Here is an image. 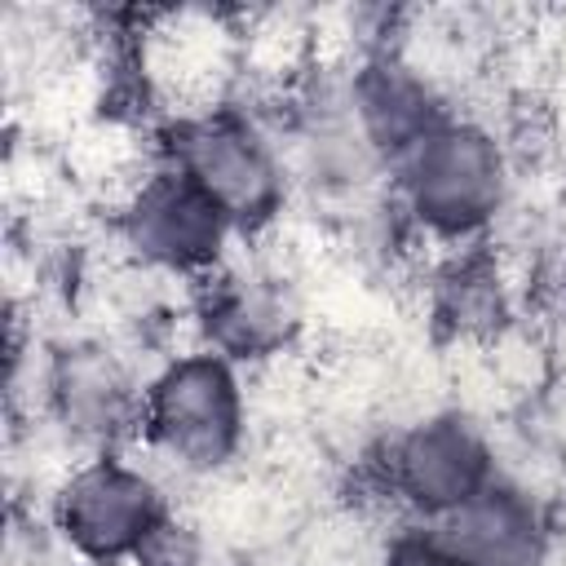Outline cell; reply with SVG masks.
I'll list each match as a JSON object with an SVG mask.
<instances>
[{"label": "cell", "mask_w": 566, "mask_h": 566, "mask_svg": "<svg viewBox=\"0 0 566 566\" xmlns=\"http://www.w3.org/2000/svg\"><path fill=\"white\" fill-rule=\"evenodd\" d=\"M252 438V394L243 367L190 345L146 371L137 451L164 473L212 482L230 473Z\"/></svg>", "instance_id": "1"}, {"label": "cell", "mask_w": 566, "mask_h": 566, "mask_svg": "<svg viewBox=\"0 0 566 566\" xmlns=\"http://www.w3.org/2000/svg\"><path fill=\"white\" fill-rule=\"evenodd\" d=\"M394 203L402 221L433 248L486 243L491 226L513 195V159L504 137L464 111L433 124L411 150L389 168Z\"/></svg>", "instance_id": "2"}, {"label": "cell", "mask_w": 566, "mask_h": 566, "mask_svg": "<svg viewBox=\"0 0 566 566\" xmlns=\"http://www.w3.org/2000/svg\"><path fill=\"white\" fill-rule=\"evenodd\" d=\"M150 150L155 159L190 177L243 239L270 230L283 217L287 164L279 142L248 111H234L226 102L177 111L159 128V142Z\"/></svg>", "instance_id": "3"}, {"label": "cell", "mask_w": 566, "mask_h": 566, "mask_svg": "<svg viewBox=\"0 0 566 566\" xmlns=\"http://www.w3.org/2000/svg\"><path fill=\"white\" fill-rule=\"evenodd\" d=\"M168 513V478L128 447L75 455L49 491V531L84 566H128Z\"/></svg>", "instance_id": "4"}, {"label": "cell", "mask_w": 566, "mask_h": 566, "mask_svg": "<svg viewBox=\"0 0 566 566\" xmlns=\"http://www.w3.org/2000/svg\"><path fill=\"white\" fill-rule=\"evenodd\" d=\"M115 239L133 270L164 283H203L234 261V221L172 164L155 159L115 199Z\"/></svg>", "instance_id": "5"}, {"label": "cell", "mask_w": 566, "mask_h": 566, "mask_svg": "<svg viewBox=\"0 0 566 566\" xmlns=\"http://www.w3.org/2000/svg\"><path fill=\"white\" fill-rule=\"evenodd\" d=\"M495 447L486 429L464 411H429L380 447V495L402 522H442L495 478Z\"/></svg>", "instance_id": "6"}, {"label": "cell", "mask_w": 566, "mask_h": 566, "mask_svg": "<svg viewBox=\"0 0 566 566\" xmlns=\"http://www.w3.org/2000/svg\"><path fill=\"white\" fill-rule=\"evenodd\" d=\"M142 394L146 376H137L128 358L106 340L62 345L44 358L40 371V402L53 429L75 442L80 455L137 447Z\"/></svg>", "instance_id": "7"}, {"label": "cell", "mask_w": 566, "mask_h": 566, "mask_svg": "<svg viewBox=\"0 0 566 566\" xmlns=\"http://www.w3.org/2000/svg\"><path fill=\"white\" fill-rule=\"evenodd\" d=\"M190 327L195 345L252 367L283 358L301 327V310L292 287L274 270L230 261L190 287Z\"/></svg>", "instance_id": "8"}, {"label": "cell", "mask_w": 566, "mask_h": 566, "mask_svg": "<svg viewBox=\"0 0 566 566\" xmlns=\"http://www.w3.org/2000/svg\"><path fill=\"white\" fill-rule=\"evenodd\" d=\"M433 531L464 566H548L553 553V522L544 500L504 473H495L455 513L433 522Z\"/></svg>", "instance_id": "9"}, {"label": "cell", "mask_w": 566, "mask_h": 566, "mask_svg": "<svg viewBox=\"0 0 566 566\" xmlns=\"http://www.w3.org/2000/svg\"><path fill=\"white\" fill-rule=\"evenodd\" d=\"M482 248L486 243L455 248L433 270V314L451 336L464 340H500L513 314L509 274L500 256Z\"/></svg>", "instance_id": "10"}, {"label": "cell", "mask_w": 566, "mask_h": 566, "mask_svg": "<svg viewBox=\"0 0 566 566\" xmlns=\"http://www.w3.org/2000/svg\"><path fill=\"white\" fill-rule=\"evenodd\" d=\"M128 566H208V539L190 517L172 509L128 557Z\"/></svg>", "instance_id": "11"}, {"label": "cell", "mask_w": 566, "mask_h": 566, "mask_svg": "<svg viewBox=\"0 0 566 566\" xmlns=\"http://www.w3.org/2000/svg\"><path fill=\"white\" fill-rule=\"evenodd\" d=\"M371 566H464V562L451 553V544H447L433 526H424V522H402V526H394L389 539L376 548Z\"/></svg>", "instance_id": "12"}, {"label": "cell", "mask_w": 566, "mask_h": 566, "mask_svg": "<svg viewBox=\"0 0 566 566\" xmlns=\"http://www.w3.org/2000/svg\"><path fill=\"white\" fill-rule=\"evenodd\" d=\"M557 292H562V318H566V270H562V287Z\"/></svg>", "instance_id": "13"}, {"label": "cell", "mask_w": 566, "mask_h": 566, "mask_svg": "<svg viewBox=\"0 0 566 566\" xmlns=\"http://www.w3.org/2000/svg\"><path fill=\"white\" fill-rule=\"evenodd\" d=\"M75 566H84V562H75Z\"/></svg>", "instance_id": "14"}]
</instances>
